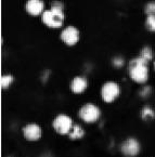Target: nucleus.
I'll return each instance as SVG.
<instances>
[{"label":"nucleus","instance_id":"obj_1","mask_svg":"<svg viewBox=\"0 0 155 157\" xmlns=\"http://www.w3.org/2000/svg\"><path fill=\"white\" fill-rule=\"evenodd\" d=\"M63 3L58 0H54L51 3L50 10H47L42 13V22L47 26L52 28H58L63 25L64 22V12H63Z\"/></svg>","mask_w":155,"mask_h":157},{"label":"nucleus","instance_id":"obj_2","mask_svg":"<svg viewBox=\"0 0 155 157\" xmlns=\"http://www.w3.org/2000/svg\"><path fill=\"white\" fill-rule=\"evenodd\" d=\"M128 73L130 78L138 83H143L149 78V67L148 61L143 58L132 59L128 65Z\"/></svg>","mask_w":155,"mask_h":157},{"label":"nucleus","instance_id":"obj_3","mask_svg":"<svg viewBox=\"0 0 155 157\" xmlns=\"http://www.w3.org/2000/svg\"><path fill=\"white\" fill-rule=\"evenodd\" d=\"M101 112L100 109L92 103H87L85 104L80 109H79V117L81 120H83L85 123H95L99 119Z\"/></svg>","mask_w":155,"mask_h":157},{"label":"nucleus","instance_id":"obj_4","mask_svg":"<svg viewBox=\"0 0 155 157\" xmlns=\"http://www.w3.org/2000/svg\"><path fill=\"white\" fill-rule=\"evenodd\" d=\"M53 128L58 133L60 134H70L71 130L73 128V120L70 116L61 114L58 115L54 118L53 123Z\"/></svg>","mask_w":155,"mask_h":157},{"label":"nucleus","instance_id":"obj_5","mask_svg":"<svg viewBox=\"0 0 155 157\" xmlns=\"http://www.w3.org/2000/svg\"><path fill=\"white\" fill-rule=\"evenodd\" d=\"M120 88L119 86L114 81H107L104 85L102 86L101 88V97L103 101L107 103H111L113 102L116 98L119 95Z\"/></svg>","mask_w":155,"mask_h":157},{"label":"nucleus","instance_id":"obj_6","mask_svg":"<svg viewBox=\"0 0 155 157\" xmlns=\"http://www.w3.org/2000/svg\"><path fill=\"white\" fill-rule=\"evenodd\" d=\"M61 39L67 46H74L79 40V30L74 26H67L61 33Z\"/></svg>","mask_w":155,"mask_h":157},{"label":"nucleus","instance_id":"obj_7","mask_svg":"<svg viewBox=\"0 0 155 157\" xmlns=\"http://www.w3.org/2000/svg\"><path fill=\"white\" fill-rule=\"evenodd\" d=\"M42 134V130L37 124H28L23 128V136L29 141H37Z\"/></svg>","mask_w":155,"mask_h":157},{"label":"nucleus","instance_id":"obj_8","mask_svg":"<svg viewBox=\"0 0 155 157\" xmlns=\"http://www.w3.org/2000/svg\"><path fill=\"white\" fill-rule=\"evenodd\" d=\"M122 152L126 156H136L140 152V144L136 139H128L122 144Z\"/></svg>","mask_w":155,"mask_h":157},{"label":"nucleus","instance_id":"obj_9","mask_svg":"<svg viewBox=\"0 0 155 157\" xmlns=\"http://www.w3.org/2000/svg\"><path fill=\"white\" fill-rule=\"evenodd\" d=\"M44 8L45 3L44 0H27L25 6V9L30 15H39V14L44 13Z\"/></svg>","mask_w":155,"mask_h":157},{"label":"nucleus","instance_id":"obj_10","mask_svg":"<svg viewBox=\"0 0 155 157\" xmlns=\"http://www.w3.org/2000/svg\"><path fill=\"white\" fill-rule=\"evenodd\" d=\"M87 86H88V81L85 77L77 76L71 82V89L74 93H81L86 90Z\"/></svg>","mask_w":155,"mask_h":157},{"label":"nucleus","instance_id":"obj_11","mask_svg":"<svg viewBox=\"0 0 155 157\" xmlns=\"http://www.w3.org/2000/svg\"><path fill=\"white\" fill-rule=\"evenodd\" d=\"M83 134H85V131H83V128L79 125H76V126H73L68 136H70L71 139H80L83 136Z\"/></svg>","mask_w":155,"mask_h":157},{"label":"nucleus","instance_id":"obj_12","mask_svg":"<svg viewBox=\"0 0 155 157\" xmlns=\"http://www.w3.org/2000/svg\"><path fill=\"white\" fill-rule=\"evenodd\" d=\"M13 82V77L11 75H3L1 76L0 79V85H1V88L2 89H7L9 88V86Z\"/></svg>","mask_w":155,"mask_h":157},{"label":"nucleus","instance_id":"obj_13","mask_svg":"<svg viewBox=\"0 0 155 157\" xmlns=\"http://www.w3.org/2000/svg\"><path fill=\"white\" fill-rule=\"evenodd\" d=\"M145 27L151 32H155V15H148V19L145 20Z\"/></svg>","mask_w":155,"mask_h":157},{"label":"nucleus","instance_id":"obj_14","mask_svg":"<svg viewBox=\"0 0 155 157\" xmlns=\"http://www.w3.org/2000/svg\"><path fill=\"white\" fill-rule=\"evenodd\" d=\"M140 56L143 58L144 60H146L148 62L152 60L153 54H152V50H151V48H149V47H144V48L141 50V56Z\"/></svg>","mask_w":155,"mask_h":157},{"label":"nucleus","instance_id":"obj_15","mask_svg":"<svg viewBox=\"0 0 155 157\" xmlns=\"http://www.w3.org/2000/svg\"><path fill=\"white\" fill-rule=\"evenodd\" d=\"M142 117L144 118V119H149V118H154L155 117V113L154 111H153L151 107L146 106L144 107L143 109H142Z\"/></svg>","mask_w":155,"mask_h":157},{"label":"nucleus","instance_id":"obj_16","mask_svg":"<svg viewBox=\"0 0 155 157\" xmlns=\"http://www.w3.org/2000/svg\"><path fill=\"white\" fill-rule=\"evenodd\" d=\"M144 11L148 15H155V2H149L144 8Z\"/></svg>","mask_w":155,"mask_h":157},{"label":"nucleus","instance_id":"obj_17","mask_svg":"<svg viewBox=\"0 0 155 157\" xmlns=\"http://www.w3.org/2000/svg\"><path fill=\"white\" fill-rule=\"evenodd\" d=\"M113 65H115L116 67H120L124 65V60L122 58H116L113 60Z\"/></svg>","mask_w":155,"mask_h":157},{"label":"nucleus","instance_id":"obj_18","mask_svg":"<svg viewBox=\"0 0 155 157\" xmlns=\"http://www.w3.org/2000/svg\"><path fill=\"white\" fill-rule=\"evenodd\" d=\"M154 68H155V62H154Z\"/></svg>","mask_w":155,"mask_h":157}]
</instances>
